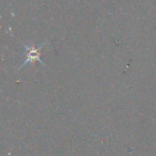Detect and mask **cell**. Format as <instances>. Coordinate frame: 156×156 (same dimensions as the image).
<instances>
[{"label": "cell", "instance_id": "cell-1", "mask_svg": "<svg viewBox=\"0 0 156 156\" xmlns=\"http://www.w3.org/2000/svg\"><path fill=\"white\" fill-rule=\"evenodd\" d=\"M45 46V44L40 47H34V46H31V47H28V46H25L26 47V50H27V55H26V60L25 62L23 63L22 66L26 65L27 63H30V62H33V61H39V62L43 63V61H41V49Z\"/></svg>", "mask_w": 156, "mask_h": 156}]
</instances>
